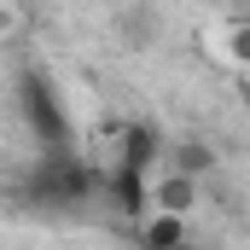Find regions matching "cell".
Segmentation results:
<instances>
[{"label":"cell","instance_id":"1","mask_svg":"<svg viewBox=\"0 0 250 250\" xmlns=\"http://www.w3.org/2000/svg\"><path fill=\"white\" fill-rule=\"evenodd\" d=\"M99 187H105V169L70 157V146H64V151H41L35 157V169L23 181V198L29 204H59V209H70V204L99 198Z\"/></svg>","mask_w":250,"mask_h":250},{"label":"cell","instance_id":"2","mask_svg":"<svg viewBox=\"0 0 250 250\" xmlns=\"http://www.w3.org/2000/svg\"><path fill=\"white\" fill-rule=\"evenodd\" d=\"M18 117H23L29 140L41 151H64L70 146V111H64V93L47 70H18Z\"/></svg>","mask_w":250,"mask_h":250},{"label":"cell","instance_id":"3","mask_svg":"<svg viewBox=\"0 0 250 250\" xmlns=\"http://www.w3.org/2000/svg\"><path fill=\"white\" fill-rule=\"evenodd\" d=\"M99 198L117 209V215H146L151 209V175L146 169H134V163H111L105 169V187H99Z\"/></svg>","mask_w":250,"mask_h":250},{"label":"cell","instance_id":"4","mask_svg":"<svg viewBox=\"0 0 250 250\" xmlns=\"http://www.w3.org/2000/svg\"><path fill=\"white\" fill-rule=\"evenodd\" d=\"M192 239V227H187V215L181 209H146L140 221H134V245H146V250H175V245H187Z\"/></svg>","mask_w":250,"mask_h":250},{"label":"cell","instance_id":"5","mask_svg":"<svg viewBox=\"0 0 250 250\" xmlns=\"http://www.w3.org/2000/svg\"><path fill=\"white\" fill-rule=\"evenodd\" d=\"M157 157H163V134L157 123H128L123 128V146H117V163H134V169H157Z\"/></svg>","mask_w":250,"mask_h":250},{"label":"cell","instance_id":"6","mask_svg":"<svg viewBox=\"0 0 250 250\" xmlns=\"http://www.w3.org/2000/svg\"><path fill=\"white\" fill-rule=\"evenodd\" d=\"M151 204L157 209H181V215H192L198 209V175H163V181H151Z\"/></svg>","mask_w":250,"mask_h":250},{"label":"cell","instance_id":"7","mask_svg":"<svg viewBox=\"0 0 250 250\" xmlns=\"http://www.w3.org/2000/svg\"><path fill=\"white\" fill-rule=\"evenodd\" d=\"M169 157H175V169H181V175H198V181L215 169V146H209V140H181Z\"/></svg>","mask_w":250,"mask_h":250},{"label":"cell","instance_id":"8","mask_svg":"<svg viewBox=\"0 0 250 250\" xmlns=\"http://www.w3.org/2000/svg\"><path fill=\"white\" fill-rule=\"evenodd\" d=\"M227 59L239 64V70H250V18L227 23Z\"/></svg>","mask_w":250,"mask_h":250},{"label":"cell","instance_id":"9","mask_svg":"<svg viewBox=\"0 0 250 250\" xmlns=\"http://www.w3.org/2000/svg\"><path fill=\"white\" fill-rule=\"evenodd\" d=\"M12 23H18V18H12V6H0V35H12Z\"/></svg>","mask_w":250,"mask_h":250}]
</instances>
